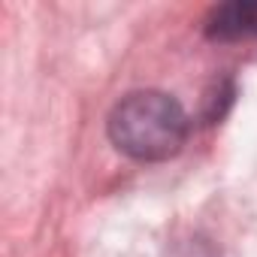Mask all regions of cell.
I'll return each instance as SVG.
<instances>
[{
	"instance_id": "cell-2",
	"label": "cell",
	"mask_w": 257,
	"mask_h": 257,
	"mask_svg": "<svg viewBox=\"0 0 257 257\" xmlns=\"http://www.w3.org/2000/svg\"><path fill=\"white\" fill-rule=\"evenodd\" d=\"M206 37L218 43L257 37V0H230L212 7L206 16Z\"/></svg>"
},
{
	"instance_id": "cell-1",
	"label": "cell",
	"mask_w": 257,
	"mask_h": 257,
	"mask_svg": "<svg viewBox=\"0 0 257 257\" xmlns=\"http://www.w3.org/2000/svg\"><path fill=\"white\" fill-rule=\"evenodd\" d=\"M188 112L164 91H134L115 103L106 121L112 146L140 164H161L182 152L188 140Z\"/></svg>"
}]
</instances>
